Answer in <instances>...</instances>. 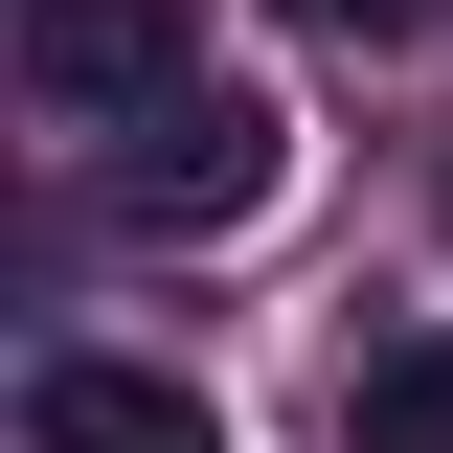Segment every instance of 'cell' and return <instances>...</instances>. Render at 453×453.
I'll return each instance as SVG.
<instances>
[{"instance_id": "obj_1", "label": "cell", "mask_w": 453, "mask_h": 453, "mask_svg": "<svg viewBox=\"0 0 453 453\" xmlns=\"http://www.w3.org/2000/svg\"><path fill=\"white\" fill-rule=\"evenodd\" d=\"M273 181H295V113L250 91V68H181L136 136H91V204L113 226H250Z\"/></svg>"}, {"instance_id": "obj_2", "label": "cell", "mask_w": 453, "mask_h": 453, "mask_svg": "<svg viewBox=\"0 0 453 453\" xmlns=\"http://www.w3.org/2000/svg\"><path fill=\"white\" fill-rule=\"evenodd\" d=\"M181 68H204V46H181V0H23V91H46L68 136H136Z\"/></svg>"}, {"instance_id": "obj_3", "label": "cell", "mask_w": 453, "mask_h": 453, "mask_svg": "<svg viewBox=\"0 0 453 453\" xmlns=\"http://www.w3.org/2000/svg\"><path fill=\"white\" fill-rule=\"evenodd\" d=\"M23 453H226V431H204V386H181V363L46 340V363H23Z\"/></svg>"}, {"instance_id": "obj_4", "label": "cell", "mask_w": 453, "mask_h": 453, "mask_svg": "<svg viewBox=\"0 0 453 453\" xmlns=\"http://www.w3.org/2000/svg\"><path fill=\"white\" fill-rule=\"evenodd\" d=\"M340 453H453V340H386L340 386Z\"/></svg>"}, {"instance_id": "obj_5", "label": "cell", "mask_w": 453, "mask_h": 453, "mask_svg": "<svg viewBox=\"0 0 453 453\" xmlns=\"http://www.w3.org/2000/svg\"><path fill=\"white\" fill-rule=\"evenodd\" d=\"M273 23H318V46H431L453 0H273Z\"/></svg>"}]
</instances>
